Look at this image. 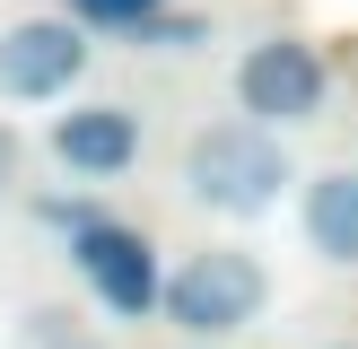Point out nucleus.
I'll return each mask as SVG.
<instances>
[{"label":"nucleus","instance_id":"1a4fd4ad","mask_svg":"<svg viewBox=\"0 0 358 349\" xmlns=\"http://www.w3.org/2000/svg\"><path fill=\"white\" fill-rule=\"evenodd\" d=\"M166 9V0H70V17H79V27H105V35H131V27H149V17Z\"/></svg>","mask_w":358,"mask_h":349},{"label":"nucleus","instance_id":"7ed1b4c3","mask_svg":"<svg viewBox=\"0 0 358 349\" xmlns=\"http://www.w3.org/2000/svg\"><path fill=\"white\" fill-rule=\"evenodd\" d=\"M324 96H332V70H324V52L297 44V35H262V44L236 61V105H245V122H262V131L315 122Z\"/></svg>","mask_w":358,"mask_h":349},{"label":"nucleus","instance_id":"9b49d317","mask_svg":"<svg viewBox=\"0 0 358 349\" xmlns=\"http://www.w3.org/2000/svg\"><path fill=\"white\" fill-rule=\"evenodd\" d=\"M9 184H17V131L0 122V201H9Z\"/></svg>","mask_w":358,"mask_h":349},{"label":"nucleus","instance_id":"20e7f679","mask_svg":"<svg viewBox=\"0 0 358 349\" xmlns=\"http://www.w3.org/2000/svg\"><path fill=\"white\" fill-rule=\"evenodd\" d=\"M70 271H79V288L96 297L105 314H157V253H149V236L140 227H122V218H87V227H70Z\"/></svg>","mask_w":358,"mask_h":349},{"label":"nucleus","instance_id":"f257e3e1","mask_svg":"<svg viewBox=\"0 0 358 349\" xmlns=\"http://www.w3.org/2000/svg\"><path fill=\"white\" fill-rule=\"evenodd\" d=\"M184 192L201 209H219V218H262L289 192V149L262 122H210L184 149Z\"/></svg>","mask_w":358,"mask_h":349},{"label":"nucleus","instance_id":"9d476101","mask_svg":"<svg viewBox=\"0 0 358 349\" xmlns=\"http://www.w3.org/2000/svg\"><path fill=\"white\" fill-rule=\"evenodd\" d=\"M140 44H157V52H192L201 44V17H149V27H131Z\"/></svg>","mask_w":358,"mask_h":349},{"label":"nucleus","instance_id":"423d86ee","mask_svg":"<svg viewBox=\"0 0 358 349\" xmlns=\"http://www.w3.org/2000/svg\"><path fill=\"white\" fill-rule=\"evenodd\" d=\"M52 157L70 174H87V184H105V174H122L140 157V114L131 105H70L52 122Z\"/></svg>","mask_w":358,"mask_h":349},{"label":"nucleus","instance_id":"f03ea898","mask_svg":"<svg viewBox=\"0 0 358 349\" xmlns=\"http://www.w3.org/2000/svg\"><path fill=\"white\" fill-rule=\"evenodd\" d=\"M271 306V271L262 253H236V244H210V253H184L166 279H157V314L192 341H219V332H245Z\"/></svg>","mask_w":358,"mask_h":349},{"label":"nucleus","instance_id":"0eeeda50","mask_svg":"<svg viewBox=\"0 0 358 349\" xmlns=\"http://www.w3.org/2000/svg\"><path fill=\"white\" fill-rule=\"evenodd\" d=\"M306 244L315 262H358V174L350 166L306 184Z\"/></svg>","mask_w":358,"mask_h":349},{"label":"nucleus","instance_id":"39448f33","mask_svg":"<svg viewBox=\"0 0 358 349\" xmlns=\"http://www.w3.org/2000/svg\"><path fill=\"white\" fill-rule=\"evenodd\" d=\"M87 70V27L79 17H17L0 35V96L9 105H44V96H70Z\"/></svg>","mask_w":358,"mask_h":349},{"label":"nucleus","instance_id":"6e6552de","mask_svg":"<svg viewBox=\"0 0 358 349\" xmlns=\"http://www.w3.org/2000/svg\"><path fill=\"white\" fill-rule=\"evenodd\" d=\"M9 349H105V341H96V323H87L79 306H52V297H44V306L17 314V341Z\"/></svg>","mask_w":358,"mask_h":349}]
</instances>
